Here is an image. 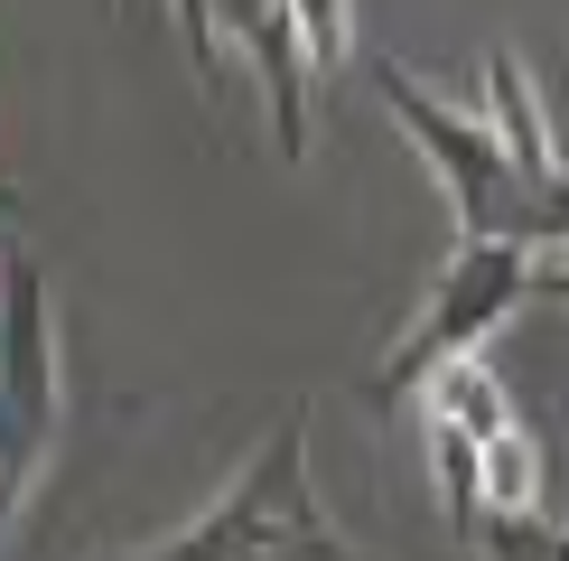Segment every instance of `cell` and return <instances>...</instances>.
<instances>
[{
    "mask_svg": "<svg viewBox=\"0 0 569 561\" xmlns=\"http://www.w3.org/2000/svg\"><path fill=\"white\" fill-rule=\"evenodd\" d=\"M532 272H541V263H532V253H513V244H448L430 299H420V309L392 327L383 365L365 374V412L430 403V393H439L458 365H477V346L513 318V299L532 291Z\"/></svg>",
    "mask_w": 569,
    "mask_h": 561,
    "instance_id": "3957f363",
    "label": "cell"
},
{
    "mask_svg": "<svg viewBox=\"0 0 569 561\" xmlns=\"http://www.w3.org/2000/svg\"><path fill=\"white\" fill-rule=\"evenodd\" d=\"M467 561H569V524L560 514H486Z\"/></svg>",
    "mask_w": 569,
    "mask_h": 561,
    "instance_id": "8992f818",
    "label": "cell"
},
{
    "mask_svg": "<svg viewBox=\"0 0 569 561\" xmlns=\"http://www.w3.org/2000/svg\"><path fill=\"white\" fill-rule=\"evenodd\" d=\"M299 10H308V57H318V76H337L355 57V10H337V0H299Z\"/></svg>",
    "mask_w": 569,
    "mask_h": 561,
    "instance_id": "52a82bcc",
    "label": "cell"
},
{
    "mask_svg": "<svg viewBox=\"0 0 569 561\" xmlns=\"http://www.w3.org/2000/svg\"><path fill=\"white\" fill-rule=\"evenodd\" d=\"M365 76L383 94V112L401 122V140L420 150V169L439 178L448 216H458V244H513L532 263H560L569 253V169H523L486 112L430 94L383 47H365Z\"/></svg>",
    "mask_w": 569,
    "mask_h": 561,
    "instance_id": "6da1fadb",
    "label": "cell"
},
{
    "mask_svg": "<svg viewBox=\"0 0 569 561\" xmlns=\"http://www.w3.org/2000/svg\"><path fill=\"white\" fill-rule=\"evenodd\" d=\"M0 291H10V346H0V505L19 524L47 486V459L66 450V356H57L47 272L29 253H10Z\"/></svg>",
    "mask_w": 569,
    "mask_h": 561,
    "instance_id": "277c9868",
    "label": "cell"
},
{
    "mask_svg": "<svg viewBox=\"0 0 569 561\" xmlns=\"http://www.w3.org/2000/svg\"><path fill=\"white\" fill-rule=\"evenodd\" d=\"M216 29H224V47L252 66V85H262V104H271V150L290 159H308V94H318V57H308V10L290 0H233V10H216Z\"/></svg>",
    "mask_w": 569,
    "mask_h": 561,
    "instance_id": "5b68a950",
    "label": "cell"
},
{
    "mask_svg": "<svg viewBox=\"0 0 569 561\" xmlns=\"http://www.w3.org/2000/svg\"><path fill=\"white\" fill-rule=\"evenodd\" d=\"M532 291H551V299H569V253H560V263H541V272H532Z\"/></svg>",
    "mask_w": 569,
    "mask_h": 561,
    "instance_id": "ba28073f",
    "label": "cell"
},
{
    "mask_svg": "<svg viewBox=\"0 0 569 561\" xmlns=\"http://www.w3.org/2000/svg\"><path fill=\"white\" fill-rule=\"evenodd\" d=\"M131 561H365V552L327 524L318 478H308V412L290 403L197 524H178L169 543H150Z\"/></svg>",
    "mask_w": 569,
    "mask_h": 561,
    "instance_id": "7a4b0ae2",
    "label": "cell"
}]
</instances>
